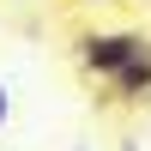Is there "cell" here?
<instances>
[{
	"label": "cell",
	"mask_w": 151,
	"mask_h": 151,
	"mask_svg": "<svg viewBox=\"0 0 151 151\" xmlns=\"http://www.w3.org/2000/svg\"><path fill=\"white\" fill-rule=\"evenodd\" d=\"M97 103H103V109H145V103H151V36L139 42V55H133L127 67L103 85Z\"/></svg>",
	"instance_id": "cell-2"
},
{
	"label": "cell",
	"mask_w": 151,
	"mask_h": 151,
	"mask_svg": "<svg viewBox=\"0 0 151 151\" xmlns=\"http://www.w3.org/2000/svg\"><path fill=\"white\" fill-rule=\"evenodd\" d=\"M6 121H12V97H6V85H0V133H6Z\"/></svg>",
	"instance_id": "cell-3"
},
{
	"label": "cell",
	"mask_w": 151,
	"mask_h": 151,
	"mask_svg": "<svg viewBox=\"0 0 151 151\" xmlns=\"http://www.w3.org/2000/svg\"><path fill=\"white\" fill-rule=\"evenodd\" d=\"M79 6H121V0H79Z\"/></svg>",
	"instance_id": "cell-4"
},
{
	"label": "cell",
	"mask_w": 151,
	"mask_h": 151,
	"mask_svg": "<svg viewBox=\"0 0 151 151\" xmlns=\"http://www.w3.org/2000/svg\"><path fill=\"white\" fill-rule=\"evenodd\" d=\"M145 30H79L73 36V60H79V79L85 85H109L133 55H139Z\"/></svg>",
	"instance_id": "cell-1"
}]
</instances>
